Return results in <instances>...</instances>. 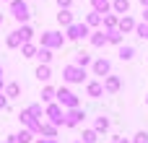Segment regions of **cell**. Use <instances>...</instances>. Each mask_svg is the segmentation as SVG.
Wrapping results in <instances>:
<instances>
[{
  "label": "cell",
  "instance_id": "cell-12",
  "mask_svg": "<svg viewBox=\"0 0 148 143\" xmlns=\"http://www.w3.org/2000/svg\"><path fill=\"white\" fill-rule=\"evenodd\" d=\"M88 42H91V47H104L107 44V31L104 29H94L88 34Z\"/></svg>",
  "mask_w": 148,
  "mask_h": 143
},
{
  "label": "cell",
  "instance_id": "cell-41",
  "mask_svg": "<svg viewBox=\"0 0 148 143\" xmlns=\"http://www.w3.org/2000/svg\"><path fill=\"white\" fill-rule=\"evenodd\" d=\"M143 21L148 23V8H143Z\"/></svg>",
  "mask_w": 148,
  "mask_h": 143
},
{
  "label": "cell",
  "instance_id": "cell-43",
  "mask_svg": "<svg viewBox=\"0 0 148 143\" xmlns=\"http://www.w3.org/2000/svg\"><path fill=\"white\" fill-rule=\"evenodd\" d=\"M0 26H3V13H0Z\"/></svg>",
  "mask_w": 148,
  "mask_h": 143
},
{
  "label": "cell",
  "instance_id": "cell-33",
  "mask_svg": "<svg viewBox=\"0 0 148 143\" xmlns=\"http://www.w3.org/2000/svg\"><path fill=\"white\" fill-rule=\"evenodd\" d=\"M135 34H138L140 39H148V23H146V21H140V23H135Z\"/></svg>",
  "mask_w": 148,
  "mask_h": 143
},
{
  "label": "cell",
  "instance_id": "cell-4",
  "mask_svg": "<svg viewBox=\"0 0 148 143\" xmlns=\"http://www.w3.org/2000/svg\"><path fill=\"white\" fill-rule=\"evenodd\" d=\"M44 120L52 122L55 128H62L65 125V109L57 102H49V104H44Z\"/></svg>",
  "mask_w": 148,
  "mask_h": 143
},
{
  "label": "cell",
  "instance_id": "cell-31",
  "mask_svg": "<svg viewBox=\"0 0 148 143\" xmlns=\"http://www.w3.org/2000/svg\"><path fill=\"white\" fill-rule=\"evenodd\" d=\"M49 102H55V89L52 86H44L42 89V104H49Z\"/></svg>",
  "mask_w": 148,
  "mask_h": 143
},
{
  "label": "cell",
  "instance_id": "cell-17",
  "mask_svg": "<svg viewBox=\"0 0 148 143\" xmlns=\"http://www.w3.org/2000/svg\"><path fill=\"white\" fill-rule=\"evenodd\" d=\"M73 21H75V18H73V10H70V8H65V10H60V13H57V23H60L62 29H68Z\"/></svg>",
  "mask_w": 148,
  "mask_h": 143
},
{
  "label": "cell",
  "instance_id": "cell-1",
  "mask_svg": "<svg viewBox=\"0 0 148 143\" xmlns=\"http://www.w3.org/2000/svg\"><path fill=\"white\" fill-rule=\"evenodd\" d=\"M55 102H57L62 109H75V107H81V96H78L73 89H68V86L55 89Z\"/></svg>",
  "mask_w": 148,
  "mask_h": 143
},
{
  "label": "cell",
  "instance_id": "cell-26",
  "mask_svg": "<svg viewBox=\"0 0 148 143\" xmlns=\"http://www.w3.org/2000/svg\"><path fill=\"white\" fill-rule=\"evenodd\" d=\"M57 130H60V128H55L52 122H47V120H44V122H42L39 135H44V138H57Z\"/></svg>",
  "mask_w": 148,
  "mask_h": 143
},
{
  "label": "cell",
  "instance_id": "cell-7",
  "mask_svg": "<svg viewBox=\"0 0 148 143\" xmlns=\"http://www.w3.org/2000/svg\"><path fill=\"white\" fill-rule=\"evenodd\" d=\"M86 120V109L75 107V109H65V128H81Z\"/></svg>",
  "mask_w": 148,
  "mask_h": 143
},
{
  "label": "cell",
  "instance_id": "cell-37",
  "mask_svg": "<svg viewBox=\"0 0 148 143\" xmlns=\"http://www.w3.org/2000/svg\"><path fill=\"white\" fill-rule=\"evenodd\" d=\"M0 109H8V96L0 91Z\"/></svg>",
  "mask_w": 148,
  "mask_h": 143
},
{
  "label": "cell",
  "instance_id": "cell-8",
  "mask_svg": "<svg viewBox=\"0 0 148 143\" xmlns=\"http://www.w3.org/2000/svg\"><path fill=\"white\" fill-rule=\"evenodd\" d=\"M91 70H94V76H109L112 73V63L107 60V57H96L94 63H91Z\"/></svg>",
  "mask_w": 148,
  "mask_h": 143
},
{
  "label": "cell",
  "instance_id": "cell-13",
  "mask_svg": "<svg viewBox=\"0 0 148 143\" xmlns=\"http://www.w3.org/2000/svg\"><path fill=\"white\" fill-rule=\"evenodd\" d=\"M117 21H120V16L109 10V13L101 16V29H104V31H112V29H117Z\"/></svg>",
  "mask_w": 148,
  "mask_h": 143
},
{
  "label": "cell",
  "instance_id": "cell-36",
  "mask_svg": "<svg viewBox=\"0 0 148 143\" xmlns=\"http://www.w3.org/2000/svg\"><path fill=\"white\" fill-rule=\"evenodd\" d=\"M34 143H60L57 138H44V135H39V138H34Z\"/></svg>",
  "mask_w": 148,
  "mask_h": 143
},
{
  "label": "cell",
  "instance_id": "cell-15",
  "mask_svg": "<svg viewBox=\"0 0 148 143\" xmlns=\"http://www.w3.org/2000/svg\"><path fill=\"white\" fill-rule=\"evenodd\" d=\"M34 76H36L42 83H47V81L52 78V68H49V65H44V63H39V65H36V70H34Z\"/></svg>",
  "mask_w": 148,
  "mask_h": 143
},
{
  "label": "cell",
  "instance_id": "cell-44",
  "mask_svg": "<svg viewBox=\"0 0 148 143\" xmlns=\"http://www.w3.org/2000/svg\"><path fill=\"white\" fill-rule=\"evenodd\" d=\"M146 104H148V96H146Z\"/></svg>",
  "mask_w": 148,
  "mask_h": 143
},
{
  "label": "cell",
  "instance_id": "cell-42",
  "mask_svg": "<svg viewBox=\"0 0 148 143\" xmlns=\"http://www.w3.org/2000/svg\"><path fill=\"white\" fill-rule=\"evenodd\" d=\"M140 5H143V8H148V0H140Z\"/></svg>",
  "mask_w": 148,
  "mask_h": 143
},
{
  "label": "cell",
  "instance_id": "cell-30",
  "mask_svg": "<svg viewBox=\"0 0 148 143\" xmlns=\"http://www.w3.org/2000/svg\"><path fill=\"white\" fill-rule=\"evenodd\" d=\"M81 141H83V143H96V141H99V133H96L94 128H88V130H83Z\"/></svg>",
  "mask_w": 148,
  "mask_h": 143
},
{
  "label": "cell",
  "instance_id": "cell-47",
  "mask_svg": "<svg viewBox=\"0 0 148 143\" xmlns=\"http://www.w3.org/2000/svg\"><path fill=\"white\" fill-rule=\"evenodd\" d=\"M112 143H114V141H112Z\"/></svg>",
  "mask_w": 148,
  "mask_h": 143
},
{
  "label": "cell",
  "instance_id": "cell-14",
  "mask_svg": "<svg viewBox=\"0 0 148 143\" xmlns=\"http://www.w3.org/2000/svg\"><path fill=\"white\" fill-rule=\"evenodd\" d=\"M117 57H120L122 63H130V60L135 57V47H133V44H120V50H117Z\"/></svg>",
  "mask_w": 148,
  "mask_h": 143
},
{
  "label": "cell",
  "instance_id": "cell-29",
  "mask_svg": "<svg viewBox=\"0 0 148 143\" xmlns=\"http://www.w3.org/2000/svg\"><path fill=\"white\" fill-rule=\"evenodd\" d=\"M107 44H122V31H117V29H112V31H107Z\"/></svg>",
  "mask_w": 148,
  "mask_h": 143
},
{
  "label": "cell",
  "instance_id": "cell-21",
  "mask_svg": "<svg viewBox=\"0 0 148 143\" xmlns=\"http://www.w3.org/2000/svg\"><path fill=\"white\" fill-rule=\"evenodd\" d=\"M16 31H18L21 42H31V39H34V29H31L29 23H18V29H16Z\"/></svg>",
  "mask_w": 148,
  "mask_h": 143
},
{
  "label": "cell",
  "instance_id": "cell-19",
  "mask_svg": "<svg viewBox=\"0 0 148 143\" xmlns=\"http://www.w3.org/2000/svg\"><path fill=\"white\" fill-rule=\"evenodd\" d=\"M109 125H112V122H109V117H104V115L94 117V130H96L99 135H101V133H107V130H109Z\"/></svg>",
  "mask_w": 148,
  "mask_h": 143
},
{
  "label": "cell",
  "instance_id": "cell-24",
  "mask_svg": "<svg viewBox=\"0 0 148 143\" xmlns=\"http://www.w3.org/2000/svg\"><path fill=\"white\" fill-rule=\"evenodd\" d=\"M3 94L8 96V102H10V99H18V96H21V83H16V81L8 83V86L3 89Z\"/></svg>",
  "mask_w": 148,
  "mask_h": 143
},
{
  "label": "cell",
  "instance_id": "cell-35",
  "mask_svg": "<svg viewBox=\"0 0 148 143\" xmlns=\"http://www.w3.org/2000/svg\"><path fill=\"white\" fill-rule=\"evenodd\" d=\"M57 3V8L60 10H65V8H73V0H55Z\"/></svg>",
  "mask_w": 148,
  "mask_h": 143
},
{
  "label": "cell",
  "instance_id": "cell-22",
  "mask_svg": "<svg viewBox=\"0 0 148 143\" xmlns=\"http://www.w3.org/2000/svg\"><path fill=\"white\" fill-rule=\"evenodd\" d=\"M21 44H23V42H21V36H18V31L13 29V31H10L8 36H5V47H8V50H18Z\"/></svg>",
  "mask_w": 148,
  "mask_h": 143
},
{
  "label": "cell",
  "instance_id": "cell-18",
  "mask_svg": "<svg viewBox=\"0 0 148 143\" xmlns=\"http://www.w3.org/2000/svg\"><path fill=\"white\" fill-rule=\"evenodd\" d=\"M88 29H101V13H96V10H91V13H86V21H83Z\"/></svg>",
  "mask_w": 148,
  "mask_h": 143
},
{
  "label": "cell",
  "instance_id": "cell-23",
  "mask_svg": "<svg viewBox=\"0 0 148 143\" xmlns=\"http://www.w3.org/2000/svg\"><path fill=\"white\" fill-rule=\"evenodd\" d=\"M73 63L81 65V68H88V65L94 63V57H91L88 52H75V55H73Z\"/></svg>",
  "mask_w": 148,
  "mask_h": 143
},
{
  "label": "cell",
  "instance_id": "cell-6",
  "mask_svg": "<svg viewBox=\"0 0 148 143\" xmlns=\"http://www.w3.org/2000/svg\"><path fill=\"white\" fill-rule=\"evenodd\" d=\"M88 34H91V29L86 26V23H70L68 29H65V39L68 42H78V39H88Z\"/></svg>",
  "mask_w": 148,
  "mask_h": 143
},
{
  "label": "cell",
  "instance_id": "cell-11",
  "mask_svg": "<svg viewBox=\"0 0 148 143\" xmlns=\"http://www.w3.org/2000/svg\"><path fill=\"white\" fill-rule=\"evenodd\" d=\"M135 18L130 16V13H125V16H120V21H117V31H122V34H130V31H135Z\"/></svg>",
  "mask_w": 148,
  "mask_h": 143
},
{
  "label": "cell",
  "instance_id": "cell-5",
  "mask_svg": "<svg viewBox=\"0 0 148 143\" xmlns=\"http://www.w3.org/2000/svg\"><path fill=\"white\" fill-rule=\"evenodd\" d=\"M10 16H13L18 23H29V18H31L29 0H10Z\"/></svg>",
  "mask_w": 148,
  "mask_h": 143
},
{
  "label": "cell",
  "instance_id": "cell-10",
  "mask_svg": "<svg viewBox=\"0 0 148 143\" xmlns=\"http://www.w3.org/2000/svg\"><path fill=\"white\" fill-rule=\"evenodd\" d=\"M86 96L88 99H101L104 96V83L101 81H86Z\"/></svg>",
  "mask_w": 148,
  "mask_h": 143
},
{
  "label": "cell",
  "instance_id": "cell-39",
  "mask_svg": "<svg viewBox=\"0 0 148 143\" xmlns=\"http://www.w3.org/2000/svg\"><path fill=\"white\" fill-rule=\"evenodd\" d=\"M5 143H21V141H18V135L13 133V135H8V141H5Z\"/></svg>",
  "mask_w": 148,
  "mask_h": 143
},
{
  "label": "cell",
  "instance_id": "cell-3",
  "mask_svg": "<svg viewBox=\"0 0 148 143\" xmlns=\"http://www.w3.org/2000/svg\"><path fill=\"white\" fill-rule=\"evenodd\" d=\"M62 81L70 83V86H75V83L88 81V73H86V68H81L75 63H68V65H62Z\"/></svg>",
  "mask_w": 148,
  "mask_h": 143
},
{
  "label": "cell",
  "instance_id": "cell-25",
  "mask_svg": "<svg viewBox=\"0 0 148 143\" xmlns=\"http://www.w3.org/2000/svg\"><path fill=\"white\" fill-rule=\"evenodd\" d=\"M39 63H44V65H49L52 63V50H47V47H36V55H34Z\"/></svg>",
  "mask_w": 148,
  "mask_h": 143
},
{
  "label": "cell",
  "instance_id": "cell-20",
  "mask_svg": "<svg viewBox=\"0 0 148 143\" xmlns=\"http://www.w3.org/2000/svg\"><path fill=\"white\" fill-rule=\"evenodd\" d=\"M112 13H117V16L130 13V0H112Z\"/></svg>",
  "mask_w": 148,
  "mask_h": 143
},
{
  "label": "cell",
  "instance_id": "cell-45",
  "mask_svg": "<svg viewBox=\"0 0 148 143\" xmlns=\"http://www.w3.org/2000/svg\"><path fill=\"white\" fill-rule=\"evenodd\" d=\"M75 143H83V141H75Z\"/></svg>",
  "mask_w": 148,
  "mask_h": 143
},
{
  "label": "cell",
  "instance_id": "cell-34",
  "mask_svg": "<svg viewBox=\"0 0 148 143\" xmlns=\"http://www.w3.org/2000/svg\"><path fill=\"white\" fill-rule=\"evenodd\" d=\"M133 143H148V130H138L133 135Z\"/></svg>",
  "mask_w": 148,
  "mask_h": 143
},
{
  "label": "cell",
  "instance_id": "cell-32",
  "mask_svg": "<svg viewBox=\"0 0 148 143\" xmlns=\"http://www.w3.org/2000/svg\"><path fill=\"white\" fill-rule=\"evenodd\" d=\"M16 135H18V141H21V143H34V133L26 130V128H23L21 133H16Z\"/></svg>",
  "mask_w": 148,
  "mask_h": 143
},
{
  "label": "cell",
  "instance_id": "cell-46",
  "mask_svg": "<svg viewBox=\"0 0 148 143\" xmlns=\"http://www.w3.org/2000/svg\"><path fill=\"white\" fill-rule=\"evenodd\" d=\"M8 3H10V0H8Z\"/></svg>",
  "mask_w": 148,
  "mask_h": 143
},
{
  "label": "cell",
  "instance_id": "cell-27",
  "mask_svg": "<svg viewBox=\"0 0 148 143\" xmlns=\"http://www.w3.org/2000/svg\"><path fill=\"white\" fill-rule=\"evenodd\" d=\"M36 47H39V44H34V42H23L18 50H21L23 57H34V55H36Z\"/></svg>",
  "mask_w": 148,
  "mask_h": 143
},
{
  "label": "cell",
  "instance_id": "cell-2",
  "mask_svg": "<svg viewBox=\"0 0 148 143\" xmlns=\"http://www.w3.org/2000/svg\"><path fill=\"white\" fill-rule=\"evenodd\" d=\"M65 34L62 31H55V29H49V31H42V36H39V47H47V50H62L65 47Z\"/></svg>",
  "mask_w": 148,
  "mask_h": 143
},
{
  "label": "cell",
  "instance_id": "cell-28",
  "mask_svg": "<svg viewBox=\"0 0 148 143\" xmlns=\"http://www.w3.org/2000/svg\"><path fill=\"white\" fill-rule=\"evenodd\" d=\"M26 109L31 112V117H36V120H42V122H44V107H42L39 102H34V104H29Z\"/></svg>",
  "mask_w": 148,
  "mask_h": 143
},
{
  "label": "cell",
  "instance_id": "cell-40",
  "mask_svg": "<svg viewBox=\"0 0 148 143\" xmlns=\"http://www.w3.org/2000/svg\"><path fill=\"white\" fill-rule=\"evenodd\" d=\"M114 143H133V141H127V138H120V135H114Z\"/></svg>",
  "mask_w": 148,
  "mask_h": 143
},
{
  "label": "cell",
  "instance_id": "cell-38",
  "mask_svg": "<svg viewBox=\"0 0 148 143\" xmlns=\"http://www.w3.org/2000/svg\"><path fill=\"white\" fill-rule=\"evenodd\" d=\"M3 76H5V73H3V65H0V91L5 89V78H3Z\"/></svg>",
  "mask_w": 148,
  "mask_h": 143
},
{
  "label": "cell",
  "instance_id": "cell-16",
  "mask_svg": "<svg viewBox=\"0 0 148 143\" xmlns=\"http://www.w3.org/2000/svg\"><path fill=\"white\" fill-rule=\"evenodd\" d=\"M91 3V10H96V13H109L112 10V0H88Z\"/></svg>",
  "mask_w": 148,
  "mask_h": 143
},
{
  "label": "cell",
  "instance_id": "cell-9",
  "mask_svg": "<svg viewBox=\"0 0 148 143\" xmlns=\"http://www.w3.org/2000/svg\"><path fill=\"white\" fill-rule=\"evenodd\" d=\"M101 83H104V94H117V91L122 89V78H120V76H112V73L104 76Z\"/></svg>",
  "mask_w": 148,
  "mask_h": 143
}]
</instances>
